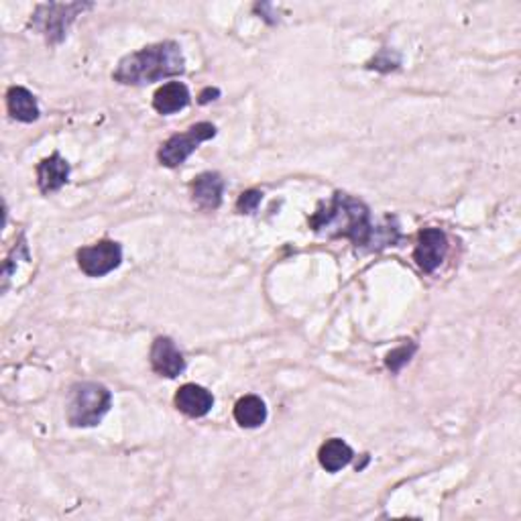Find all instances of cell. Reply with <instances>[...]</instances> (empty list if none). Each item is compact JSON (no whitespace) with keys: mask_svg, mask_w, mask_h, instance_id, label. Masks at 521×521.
<instances>
[{"mask_svg":"<svg viewBox=\"0 0 521 521\" xmlns=\"http://www.w3.org/2000/svg\"><path fill=\"white\" fill-rule=\"evenodd\" d=\"M234 420L241 428H259L267 420V408L257 395H245L234 405Z\"/></svg>","mask_w":521,"mask_h":521,"instance_id":"9a60e30c","label":"cell"},{"mask_svg":"<svg viewBox=\"0 0 521 521\" xmlns=\"http://www.w3.org/2000/svg\"><path fill=\"white\" fill-rule=\"evenodd\" d=\"M307 224L316 234L349 238L355 246H363L369 251L395 246L401 241L400 226L395 224L393 218H387L385 226H375L365 202L344 192H334L330 202L318 206Z\"/></svg>","mask_w":521,"mask_h":521,"instance_id":"6da1fadb","label":"cell"},{"mask_svg":"<svg viewBox=\"0 0 521 521\" xmlns=\"http://www.w3.org/2000/svg\"><path fill=\"white\" fill-rule=\"evenodd\" d=\"M151 367L157 375L173 379L185 370V359L170 337L155 339L151 347Z\"/></svg>","mask_w":521,"mask_h":521,"instance_id":"ba28073f","label":"cell"},{"mask_svg":"<svg viewBox=\"0 0 521 521\" xmlns=\"http://www.w3.org/2000/svg\"><path fill=\"white\" fill-rule=\"evenodd\" d=\"M190 90L188 86L182 82H170L163 84L153 96V109L159 114H173L190 104Z\"/></svg>","mask_w":521,"mask_h":521,"instance_id":"4fadbf2b","label":"cell"},{"mask_svg":"<svg viewBox=\"0 0 521 521\" xmlns=\"http://www.w3.org/2000/svg\"><path fill=\"white\" fill-rule=\"evenodd\" d=\"M448 253L446 233L436 226L422 228L418 233V243L413 249V261L423 273H434L443 265Z\"/></svg>","mask_w":521,"mask_h":521,"instance_id":"52a82bcc","label":"cell"},{"mask_svg":"<svg viewBox=\"0 0 521 521\" xmlns=\"http://www.w3.org/2000/svg\"><path fill=\"white\" fill-rule=\"evenodd\" d=\"M400 66V61H391V49H383L379 56L370 61L369 68H375V69H381V72H390V69H395Z\"/></svg>","mask_w":521,"mask_h":521,"instance_id":"ac0fdd59","label":"cell"},{"mask_svg":"<svg viewBox=\"0 0 521 521\" xmlns=\"http://www.w3.org/2000/svg\"><path fill=\"white\" fill-rule=\"evenodd\" d=\"M352 458H355V453H352V448L340 438L326 440V443L320 446V453H318L320 466L328 473L342 471Z\"/></svg>","mask_w":521,"mask_h":521,"instance_id":"5bb4252c","label":"cell"},{"mask_svg":"<svg viewBox=\"0 0 521 521\" xmlns=\"http://www.w3.org/2000/svg\"><path fill=\"white\" fill-rule=\"evenodd\" d=\"M224 180L223 175L216 172H204L192 182V200L202 210H216L223 204V193H224Z\"/></svg>","mask_w":521,"mask_h":521,"instance_id":"9c48e42d","label":"cell"},{"mask_svg":"<svg viewBox=\"0 0 521 521\" xmlns=\"http://www.w3.org/2000/svg\"><path fill=\"white\" fill-rule=\"evenodd\" d=\"M261 200H263V193L259 190L243 192L241 198L236 200V210L241 212V214H253V212H257Z\"/></svg>","mask_w":521,"mask_h":521,"instance_id":"e0dca14e","label":"cell"},{"mask_svg":"<svg viewBox=\"0 0 521 521\" xmlns=\"http://www.w3.org/2000/svg\"><path fill=\"white\" fill-rule=\"evenodd\" d=\"M175 408L188 418H204L206 413L214 405V395H212L206 387L196 383H185L175 393Z\"/></svg>","mask_w":521,"mask_h":521,"instance_id":"30bf717a","label":"cell"},{"mask_svg":"<svg viewBox=\"0 0 521 521\" xmlns=\"http://www.w3.org/2000/svg\"><path fill=\"white\" fill-rule=\"evenodd\" d=\"M183 72L185 59L182 47L175 41H159L122 57L112 78L114 82L125 86H145L172 76H182Z\"/></svg>","mask_w":521,"mask_h":521,"instance_id":"7a4b0ae2","label":"cell"},{"mask_svg":"<svg viewBox=\"0 0 521 521\" xmlns=\"http://www.w3.org/2000/svg\"><path fill=\"white\" fill-rule=\"evenodd\" d=\"M69 178V163L59 153L46 157L37 165V183L43 193L57 192L66 185Z\"/></svg>","mask_w":521,"mask_h":521,"instance_id":"8fae6325","label":"cell"},{"mask_svg":"<svg viewBox=\"0 0 521 521\" xmlns=\"http://www.w3.org/2000/svg\"><path fill=\"white\" fill-rule=\"evenodd\" d=\"M214 137L216 127L212 122H198V125L190 127L182 135H173L165 141L157 153L159 163L165 167H180L204 141Z\"/></svg>","mask_w":521,"mask_h":521,"instance_id":"5b68a950","label":"cell"},{"mask_svg":"<svg viewBox=\"0 0 521 521\" xmlns=\"http://www.w3.org/2000/svg\"><path fill=\"white\" fill-rule=\"evenodd\" d=\"M6 106L11 117L19 122H33L39 119L37 99L23 86H13L6 92Z\"/></svg>","mask_w":521,"mask_h":521,"instance_id":"7c38bea8","label":"cell"},{"mask_svg":"<svg viewBox=\"0 0 521 521\" xmlns=\"http://www.w3.org/2000/svg\"><path fill=\"white\" fill-rule=\"evenodd\" d=\"M220 96V90L218 88H208V90H204L200 94V104H206V102H210V100H216Z\"/></svg>","mask_w":521,"mask_h":521,"instance_id":"d6986e66","label":"cell"},{"mask_svg":"<svg viewBox=\"0 0 521 521\" xmlns=\"http://www.w3.org/2000/svg\"><path fill=\"white\" fill-rule=\"evenodd\" d=\"M122 263V246L117 241H100L78 251V267L88 277L109 276Z\"/></svg>","mask_w":521,"mask_h":521,"instance_id":"8992f818","label":"cell"},{"mask_svg":"<svg viewBox=\"0 0 521 521\" xmlns=\"http://www.w3.org/2000/svg\"><path fill=\"white\" fill-rule=\"evenodd\" d=\"M416 350H418V344H401V347H397L395 350H391L390 355H387L385 359V367L391 370V373H400V370L410 363L412 357L416 355Z\"/></svg>","mask_w":521,"mask_h":521,"instance_id":"2e32d148","label":"cell"},{"mask_svg":"<svg viewBox=\"0 0 521 521\" xmlns=\"http://www.w3.org/2000/svg\"><path fill=\"white\" fill-rule=\"evenodd\" d=\"M88 8H92L90 3H49L39 5L31 15L29 26L33 31L46 37L51 46H57L66 39L69 26L76 21V16L82 15Z\"/></svg>","mask_w":521,"mask_h":521,"instance_id":"277c9868","label":"cell"},{"mask_svg":"<svg viewBox=\"0 0 521 521\" xmlns=\"http://www.w3.org/2000/svg\"><path fill=\"white\" fill-rule=\"evenodd\" d=\"M112 393L100 383L84 381L69 390L68 422L74 428H94L109 413Z\"/></svg>","mask_w":521,"mask_h":521,"instance_id":"3957f363","label":"cell"}]
</instances>
